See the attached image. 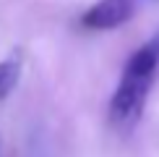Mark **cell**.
Segmentation results:
<instances>
[{
  "mask_svg": "<svg viewBox=\"0 0 159 157\" xmlns=\"http://www.w3.org/2000/svg\"><path fill=\"white\" fill-rule=\"evenodd\" d=\"M157 74H159V31L149 37L123 65L120 81L110 100V123L117 131H130L141 121Z\"/></svg>",
  "mask_w": 159,
  "mask_h": 157,
  "instance_id": "6da1fadb",
  "label": "cell"
},
{
  "mask_svg": "<svg viewBox=\"0 0 159 157\" xmlns=\"http://www.w3.org/2000/svg\"><path fill=\"white\" fill-rule=\"evenodd\" d=\"M130 16H133V0H97L78 16V24L89 31H112L128 24Z\"/></svg>",
  "mask_w": 159,
  "mask_h": 157,
  "instance_id": "7a4b0ae2",
  "label": "cell"
},
{
  "mask_svg": "<svg viewBox=\"0 0 159 157\" xmlns=\"http://www.w3.org/2000/svg\"><path fill=\"white\" fill-rule=\"evenodd\" d=\"M21 68H24V60H21L18 52H13L5 60H0V100L11 97V92L18 87V81H21Z\"/></svg>",
  "mask_w": 159,
  "mask_h": 157,
  "instance_id": "3957f363",
  "label": "cell"
}]
</instances>
